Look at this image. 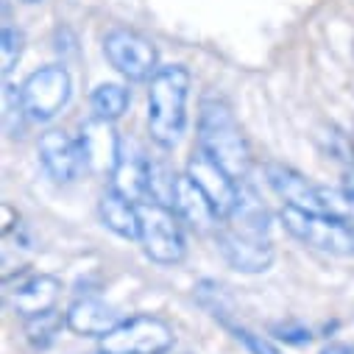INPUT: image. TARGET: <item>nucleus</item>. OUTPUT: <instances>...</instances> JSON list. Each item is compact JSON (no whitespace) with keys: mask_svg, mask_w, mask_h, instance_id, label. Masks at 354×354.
<instances>
[{"mask_svg":"<svg viewBox=\"0 0 354 354\" xmlns=\"http://www.w3.org/2000/svg\"><path fill=\"white\" fill-rule=\"evenodd\" d=\"M190 70L185 64H165L148 81V134L156 145L173 148L187 129Z\"/></svg>","mask_w":354,"mask_h":354,"instance_id":"f257e3e1","label":"nucleus"},{"mask_svg":"<svg viewBox=\"0 0 354 354\" xmlns=\"http://www.w3.org/2000/svg\"><path fill=\"white\" fill-rule=\"evenodd\" d=\"M204 153H209L226 173L243 182L251 170V145L232 115V106L221 98H204L198 112V142Z\"/></svg>","mask_w":354,"mask_h":354,"instance_id":"f03ea898","label":"nucleus"},{"mask_svg":"<svg viewBox=\"0 0 354 354\" xmlns=\"http://www.w3.org/2000/svg\"><path fill=\"white\" fill-rule=\"evenodd\" d=\"M218 251L240 274H262L274 265L271 218L254 212H232L215 232Z\"/></svg>","mask_w":354,"mask_h":354,"instance_id":"7ed1b4c3","label":"nucleus"},{"mask_svg":"<svg viewBox=\"0 0 354 354\" xmlns=\"http://www.w3.org/2000/svg\"><path fill=\"white\" fill-rule=\"evenodd\" d=\"M148 259L156 265H176L187 254L185 240V223L176 215L173 207L159 201H142L140 204V240Z\"/></svg>","mask_w":354,"mask_h":354,"instance_id":"20e7f679","label":"nucleus"},{"mask_svg":"<svg viewBox=\"0 0 354 354\" xmlns=\"http://www.w3.org/2000/svg\"><path fill=\"white\" fill-rule=\"evenodd\" d=\"M279 218L296 240H301L324 254H332V257H354V229L346 226L343 221H337L335 215L307 212V209H296V207L285 204Z\"/></svg>","mask_w":354,"mask_h":354,"instance_id":"39448f33","label":"nucleus"},{"mask_svg":"<svg viewBox=\"0 0 354 354\" xmlns=\"http://www.w3.org/2000/svg\"><path fill=\"white\" fill-rule=\"evenodd\" d=\"M173 346V329L159 315L123 318L109 335L98 340L101 354H167Z\"/></svg>","mask_w":354,"mask_h":354,"instance_id":"423d86ee","label":"nucleus"},{"mask_svg":"<svg viewBox=\"0 0 354 354\" xmlns=\"http://www.w3.org/2000/svg\"><path fill=\"white\" fill-rule=\"evenodd\" d=\"M70 93H73V78L64 64H45L20 84L23 109L34 123L53 120L67 106Z\"/></svg>","mask_w":354,"mask_h":354,"instance_id":"0eeeda50","label":"nucleus"},{"mask_svg":"<svg viewBox=\"0 0 354 354\" xmlns=\"http://www.w3.org/2000/svg\"><path fill=\"white\" fill-rule=\"evenodd\" d=\"M104 53L109 59V64L126 78V81H151L156 75L159 64V50L156 45L131 28H112L104 37Z\"/></svg>","mask_w":354,"mask_h":354,"instance_id":"6e6552de","label":"nucleus"},{"mask_svg":"<svg viewBox=\"0 0 354 354\" xmlns=\"http://www.w3.org/2000/svg\"><path fill=\"white\" fill-rule=\"evenodd\" d=\"M185 173L190 176V182L207 196V201L212 204V209L218 212L221 221H226V218L234 212V207L240 204V193H243V190L237 187V179H234L232 173H226V170H223L209 153H204L198 145L193 148Z\"/></svg>","mask_w":354,"mask_h":354,"instance_id":"1a4fd4ad","label":"nucleus"},{"mask_svg":"<svg viewBox=\"0 0 354 354\" xmlns=\"http://www.w3.org/2000/svg\"><path fill=\"white\" fill-rule=\"evenodd\" d=\"M3 296L6 304L26 321L42 313L56 310V301L62 296V282L50 274H20L17 279H3Z\"/></svg>","mask_w":354,"mask_h":354,"instance_id":"9d476101","label":"nucleus"},{"mask_svg":"<svg viewBox=\"0 0 354 354\" xmlns=\"http://www.w3.org/2000/svg\"><path fill=\"white\" fill-rule=\"evenodd\" d=\"M39 162L56 185H70L86 170L81 140L62 129H50L39 137Z\"/></svg>","mask_w":354,"mask_h":354,"instance_id":"9b49d317","label":"nucleus"},{"mask_svg":"<svg viewBox=\"0 0 354 354\" xmlns=\"http://www.w3.org/2000/svg\"><path fill=\"white\" fill-rule=\"evenodd\" d=\"M265 182L271 185V190L296 209L307 212H324V187L313 185L304 173L285 162H268L265 165Z\"/></svg>","mask_w":354,"mask_h":354,"instance_id":"f8f14e48","label":"nucleus"},{"mask_svg":"<svg viewBox=\"0 0 354 354\" xmlns=\"http://www.w3.org/2000/svg\"><path fill=\"white\" fill-rule=\"evenodd\" d=\"M176 215L182 218V223L187 229H193L196 234H215L218 226H221V218L218 212L212 209V204L207 201V196L190 182L187 173H179V179H176V190H173V204Z\"/></svg>","mask_w":354,"mask_h":354,"instance_id":"ddd939ff","label":"nucleus"},{"mask_svg":"<svg viewBox=\"0 0 354 354\" xmlns=\"http://www.w3.org/2000/svg\"><path fill=\"white\" fill-rule=\"evenodd\" d=\"M81 148H84V156H86V170H112L118 167L123 151H120V137L115 131V123H106V120H86L81 126Z\"/></svg>","mask_w":354,"mask_h":354,"instance_id":"4468645a","label":"nucleus"},{"mask_svg":"<svg viewBox=\"0 0 354 354\" xmlns=\"http://www.w3.org/2000/svg\"><path fill=\"white\" fill-rule=\"evenodd\" d=\"M120 313L106 304L104 299L98 296H84V299H75L67 310V329L81 335V337H104L109 335L118 324H120Z\"/></svg>","mask_w":354,"mask_h":354,"instance_id":"2eb2a0df","label":"nucleus"},{"mask_svg":"<svg viewBox=\"0 0 354 354\" xmlns=\"http://www.w3.org/2000/svg\"><path fill=\"white\" fill-rule=\"evenodd\" d=\"M98 215H101L104 226L109 232H115L118 237H123V240H140V204H134L131 198H126L115 187H109L101 196Z\"/></svg>","mask_w":354,"mask_h":354,"instance_id":"dca6fc26","label":"nucleus"},{"mask_svg":"<svg viewBox=\"0 0 354 354\" xmlns=\"http://www.w3.org/2000/svg\"><path fill=\"white\" fill-rule=\"evenodd\" d=\"M118 193L131 198L134 204L151 201V187H148V159L140 156H120L118 167L112 170V185Z\"/></svg>","mask_w":354,"mask_h":354,"instance_id":"f3484780","label":"nucleus"},{"mask_svg":"<svg viewBox=\"0 0 354 354\" xmlns=\"http://www.w3.org/2000/svg\"><path fill=\"white\" fill-rule=\"evenodd\" d=\"M129 104H131V93L126 90L123 84H115V81L98 84L95 90H93V95H90L93 118L106 120V123H118L126 115Z\"/></svg>","mask_w":354,"mask_h":354,"instance_id":"a211bd4d","label":"nucleus"},{"mask_svg":"<svg viewBox=\"0 0 354 354\" xmlns=\"http://www.w3.org/2000/svg\"><path fill=\"white\" fill-rule=\"evenodd\" d=\"M62 326H67V313L50 310V313L26 318V321H23V335H26V340H28L34 348H48V346L59 337Z\"/></svg>","mask_w":354,"mask_h":354,"instance_id":"6ab92c4d","label":"nucleus"},{"mask_svg":"<svg viewBox=\"0 0 354 354\" xmlns=\"http://www.w3.org/2000/svg\"><path fill=\"white\" fill-rule=\"evenodd\" d=\"M23 50H26V34L6 23L3 34H0V70H3V75H9L20 64Z\"/></svg>","mask_w":354,"mask_h":354,"instance_id":"aec40b11","label":"nucleus"},{"mask_svg":"<svg viewBox=\"0 0 354 354\" xmlns=\"http://www.w3.org/2000/svg\"><path fill=\"white\" fill-rule=\"evenodd\" d=\"M324 212L335 215L337 221H343L346 226L354 229V196H348L346 190H326L324 187Z\"/></svg>","mask_w":354,"mask_h":354,"instance_id":"412c9836","label":"nucleus"},{"mask_svg":"<svg viewBox=\"0 0 354 354\" xmlns=\"http://www.w3.org/2000/svg\"><path fill=\"white\" fill-rule=\"evenodd\" d=\"M226 326L234 332V337H237L251 354H282V348H279L271 337L257 335V332H251V329H245V326H234V324H226Z\"/></svg>","mask_w":354,"mask_h":354,"instance_id":"4be33fe9","label":"nucleus"},{"mask_svg":"<svg viewBox=\"0 0 354 354\" xmlns=\"http://www.w3.org/2000/svg\"><path fill=\"white\" fill-rule=\"evenodd\" d=\"M271 335L277 340H282V343H290V346H307L313 340V332L307 326H301V324H277L271 329Z\"/></svg>","mask_w":354,"mask_h":354,"instance_id":"5701e85b","label":"nucleus"},{"mask_svg":"<svg viewBox=\"0 0 354 354\" xmlns=\"http://www.w3.org/2000/svg\"><path fill=\"white\" fill-rule=\"evenodd\" d=\"M340 190H346L348 196H354V167H348V173H346V182H343V187Z\"/></svg>","mask_w":354,"mask_h":354,"instance_id":"b1692460","label":"nucleus"},{"mask_svg":"<svg viewBox=\"0 0 354 354\" xmlns=\"http://www.w3.org/2000/svg\"><path fill=\"white\" fill-rule=\"evenodd\" d=\"M321 354H348V348H346V346H340V343H332V346H326Z\"/></svg>","mask_w":354,"mask_h":354,"instance_id":"393cba45","label":"nucleus"},{"mask_svg":"<svg viewBox=\"0 0 354 354\" xmlns=\"http://www.w3.org/2000/svg\"><path fill=\"white\" fill-rule=\"evenodd\" d=\"M23 3H42V0H23Z\"/></svg>","mask_w":354,"mask_h":354,"instance_id":"a878e982","label":"nucleus"},{"mask_svg":"<svg viewBox=\"0 0 354 354\" xmlns=\"http://www.w3.org/2000/svg\"><path fill=\"white\" fill-rule=\"evenodd\" d=\"M98 354H101V351H98Z\"/></svg>","mask_w":354,"mask_h":354,"instance_id":"bb28decb","label":"nucleus"}]
</instances>
